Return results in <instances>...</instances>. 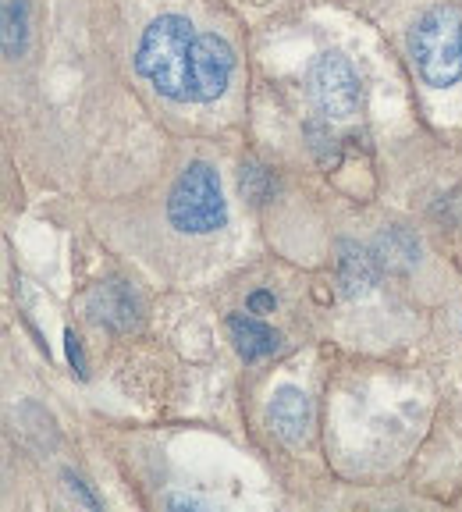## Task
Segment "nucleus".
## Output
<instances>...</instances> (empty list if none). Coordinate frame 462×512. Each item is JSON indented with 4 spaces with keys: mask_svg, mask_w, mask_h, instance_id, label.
Masks as SVG:
<instances>
[{
    "mask_svg": "<svg viewBox=\"0 0 462 512\" xmlns=\"http://www.w3.org/2000/svg\"><path fill=\"white\" fill-rule=\"evenodd\" d=\"M192 47L196 32L182 15H160L143 32L136 50V68L160 96L175 104L192 100Z\"/></svg>",
    "mask_w": 462,
    "mask_h": 512,
    "instance_id": "f257e3e1",
    "label": "nucleus"
},
{
    "mask_svg": "<svg viewBox=\"0 0 462 512\" xmlns=\"http://www.w3.org/2000/svg\"><path fill=\"white\" fill-rule=\"evenodd\" d=\"M409 50L423 82L445 89L462 79V15L455 8H434L413 25Z\"/></svg>",
    "mask_w": 462,
    "mask_h": 512,
    "instance_id": "f03ea898",
    "label": "nucleus"
},
{
    "mask_svg": "<svg viewBox=\"0 0 462 512\" xmlns=\"http://www.w3.org/2000/svg\"><path fill=\"white\" fill-rule=\"evenodd\" d=\"M168 217L178 232L210 235L228 224V200L221 192V175L207 160H196L178 175L168 200Z\"/></svg>",
    "mask_w": 462,
    "mask_h": 512,
    "instance_id": "7ed1b4c3",
    "label": "nucleus"
},
{
    "mask_svg": "<svg viewBox=\"0 0 462 512\" xmlns=\"http://www.w3.org/2000/svg\"><path fill=\"white\" fill-rule=\"evenodd\" d=\"M306 93H310L313 107L324 114L327 121H345L359 111L363 104V82L359 72L352 68L349 57L327 50L317 54L306 68Z\"/></svg>",
    "mask_w": 462,
    "mask_h": 512,
    "instance_id": "20e7f679",
    "label": "nucleus"
},
{
    "mask_svg": "<svg viewBox=\"0 0 462 512\" xmlns=\"http://www.w3.org/2000/svg\"><path fill=\"white\" fill-rule=\"evenodd\" d=\"M231 72H235V54L221 36H196L192 47V100L210 104L228 89Z\"/></svg>",
    "mask_w": 462,
    "mask_h": 512,
    "instance_id": "39448f33",
    "label": "nucleus"
},
{
    "mask_svg": "<svg viewBox=\"0 0 462 512\" xmlns=\"http://www.w3.org/2000/svg\"><path fill=\"white\" fill-rule=\"evenodd\" d=\"M89 313L111 331H132L139 324V296L125 281H100L89 296Z\"/></svg>",
    "mask_w": 462,
    "mask_h": 512,
    "instance_id": "423d86ee",
    "label": "nucleus"
},
{
    "mask_svg": "<svg viewBox=\"0 0 462 512\" xmlns=\"http://www.w3.org/2000/svg\"><path fill=\"white\" fill-rule=\"evenodd\" d=\"M267 424L274 427L281 441L299 445L310 431V399H306L303 388H295V384L278 388L267 402Z\"/></svg>",
    "mask_w": 462,
    "mask_h": 512,
    "instance_id": "0eeeda50",
    "label": "nucleus"
},
{
    "mask_svg": "<svg viewBox=\"0 0 462 512\" xmlns=\"http://www.w3.org/2000/svg\"><path fill=\"white\" fill-rule=\"evenodd\" d=\"M381 260L370 246H359V242H342L338 246V285L349 299H359L374 292L377 281H381Z\"/></svg>",
    "mask_w": 462,
    "mask_h": 512,
    "instance_id": "6e6552de",
    "label": "nucleus"
},
{
    "mask_svg": "<svg viewBox=\"0 0 462 512\" xmlns=\"http://www.w3.org/2000/svg\"><path fill=\"white\" fill-rule=\"evenodd\" d=\"M228 331H231V342H235V349H239V356H242V360H249V363L263 360V356H271V352L281 345L278 331L267 328L263 320L249 317V313H231Z\"/></svg>",
    "mask_w": 462,
    "mask_h": 512,
    "instance_id": "1a4fd4ad",
    "label": "nucleus"
},
{
    "mask_svg": "<svg viewBox=\"0 0 462 512\" xmlns=\"http://www.w3.org/2000/svg\"><path fill=\"white\" fill-rule=\"evenodd\" d=\"M374 253H377V260H381V271L409 274L416 264H420V239H416L409 228H399V224H395V228L381 232Z\"/></svg>",
    "mask_w": 462,
    "mask_h": 512,
    "instance_id": "9d476101",
    "label": "nucleus"
},
{
    "mask_svg": "<svg viewBox=\"0 0 462 512\" xmlns=\"http://www.w3.org/2000/svg\"><path fill=\"white\" fill-rule=\"evenodd\" d=\"M25 36H29V4L25 0H4V54H22Z\"/></svg>",
    "mask_w": 462,
    "mask_h": 512,
    "instance_id": "9b49d317",
    "label": "nucleus"
},
{
    "mask_svg": "<svg viewBox=\"0 0 462 512\" xmlns=\"http://www.w3.org/2000/svg\"><path fill=\"white\" fill-rule=\"evenodd\" d=\"M239 189L249 203H267L274 196V175L263 164H242Z\"/></svg>",
    "mask_w": 462,
    "mask_h": 512,
    "instance_id": "f8f14e48",
    "label": "nucleus"
},
{
    "mask_svg": "<svg viewBox=\"0 0 462 512\" xmlns=\"http://www.w3.org/2000/svg\"><path fill=\"white\" fill-rule=\"evenodd\" d=\"M61 480H64V488H68V495H72L79 505H86V509H100V498L86 488V480H82V477H75L72 470H64Z\"/></svg>",
    "mask_w": 462,
    "mask_h": 512,
    "instance_id": "ddd939ff",
    "label": "nucleus"
},
{
    "mask_svg": "<svg viewBox=\"0 0 462 512\" xmlns=\"http://www.w3.org/2000/svg\"><path fill=\"white\" fill-rule=\"evenodd\" d=\"M64 349H68V363L75 367V374L86 377V356H82V342L75 331H64Z\"/></svg>",
    "mask_w": 462,
    "mask_h": 512,
    "instance_id": "4468645a",
    "label": "nucleus"
},
{
    "mask_svg": "<svg viewBox=\"0 0 462 512\" xmlns=\"http://www.w3.org/2000/svg\"><path fill=\"white\" fill-rule=\"evenodd\" d=\"M246 310L249 313H274V292H263V288H256L253 296L246 299Z\"/></svg>",
    "mask_w": 462,
    "mask_h": 512,
    "instance_id": "2eb2a0df",
    "label": "nucleus"
},
{
    "mask_svg": "<svg viewBox=\"0 0 462 512\" xmlns=\"http://www.w3.org/2000/svg\"><path fill=\"white\" fill-rule=\"evenodd\" d=\"M168 505H171V509H200L203 502H196V498H185V495H182V498H171Z\"/></svg>",
    "mask_w": 462,
    "mask_h": 512,
    "instance_id": "dca6fc26",
    "label": "nucleus"
}]
</instances>
